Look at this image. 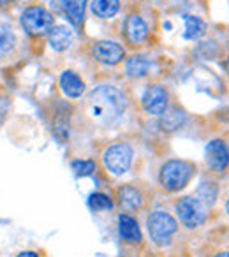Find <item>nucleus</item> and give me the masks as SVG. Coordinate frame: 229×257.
<instances>
[{
	"instance_id": "nucleus-1",
	"label": "nucleus",
	"mask_w": 229,
	"mask_h": 257,
	"mask_svg": "<svg viewBox=\"0 0 229 257\" xmlns=\"http://www.w3.org/2000/svg\"><path fill=\"white\" fill-rule=\"evenodd\" d=\"M126 97L114 86H99L86 100V113L90 120L100 127H113L114 123H119L126 113Z\"/></svg>"
},
{
	"instance_id": "nucleus-2",
	"label": "nucleus",
	"mask_w": 229,
	"mask_h": 257,
	"mask_svg": "<svg viewBox=\"0 0 229 257\" xmlns=\"http://www.w3.org/2000/svg\"><path fill=\"white\" fill-rule=\"evenodd\" d=\"M194 173H196V166L190 164L187 161H168L161 168V185L168 192H178L187 183L192 180Z\"/></svg>"
},
{
	"instance_id": "nucleus-3",
	"label": "nucleus",
	"mask_w": 229,
	"mask_h": 257,
	"mask_svg": "<svg viewBox=\"0 0 229 257\" xmlns=\"http://www.w3.org/2000/svg\"><path fill=\"white\" fill-rule=\"evenodd\" d=\"M148 232L155 245H169L173 234L178 231V222L166 211H154L147 220Z\"/></svg>"
},
{
	"instance_id": "nucleus-4",
	"label": "nucleus",
	"mask_w": 229,
	"mask_h": 257,
	"mask_svg": "<svg viewBox=\"0 0 229 257\" xmlns=\"http://www.w3.org/2000/svg\"><path fill=\"white\" fill-rule=\"evenodd\" d=\"M208 210L203 203L196 199V197H182V199L176 203V213L180 217V222L185 225L187 229H196L206 220Z\"/></svg>"
},
{
	"instance_id": "nucleus-5",
	"label": "nucleus",
	"mask_w": 229,
	"mask_h": 257,
	"mask_svg": "<svg viewBox=\"0 0 229 257\" xmlns=\"http://www.w3.org/2000/svg\"><path fill=\"white\" fill-rule=\"evenodd\" d=\"M22 27L30 36H44L53 29V16L41 6H30L22 15Z\"/></svg>"
},
{
	"instance_id": "nucleus-6",
	"label": "nucleus",
	"mask_w": 229,
	"mask_h": 257,
	"mask_svg": "<svg viewBox=\"0 0 229 257\" xmlns=\"http://www.w3.org/2000/svg\"><path fill=\"white\" fill-rule=\"evenodd\" d=\"M102 161L111 175L120 176L129 171L131 162H133V148L127 143H117L104 152Z\"/></svg>"
},
{
	"instance_id": "nucleus-7",
	"label": "nucleus",
	"mask_w": 229,
	"mask_h": 257,
	"mask_svg": "<svg viewBox=\"0 0 229 257\" xmlns=\"http://www.w3.org/2000/svg\"><path fill=\"white\" fill-rule=\"evenodd\" d=\"M168 99H169L168 92H166L162 86L152 85V86H148V88L145 90L141 102H143V107H145V111H147V113L161 116L162 113H166V107H168Z\"/></svg>"
},
{
	"instance_id": "nucleus-8",
	"label": "nucleus",
	"mask_w": 229,
	"mask_h": 257,
	"mask_svg": "<svg viewBox=\"0 0 229 257\" xmlns=\"http://www.w3.org/2000/svg\"><path fill=\"white\" fill-rule=\"evenodd\" d=\"M93 57L95 60H99L100 64L106 65H114L124 60L126 51L120 44L111 43V41H100V43L93 44Z\"/></svg>"
},
{
	"instance_id": "nucleus-9",
	"label": "nucleus",
	"mask_w": 229,
	"mask_h": 257,
	"mask_svg": "<svg viewBox=\"0 0 229 257\" xmlns=\"http://www.w3.org/2000/svg\"><path fill=\"white\" fill-rule=\"evenodd\" d=\"M206 162L215 173H224L227 169L229 154L222 140H213L206 147Z\"/></svg>"
},
{
	"instance_id": "nucleus-10",
	"label": "nucleus",
	"mask_w": 229,
	"mask_h": 257,
	"mask_svg": "<svg viewBox=\"0 0 229 257\" xmlns=\"http://www.w3.org/2000/svg\"><path fill=\"white\" fill-rule=\"evenodd\" d=\"M124 34H126V39L129 41L133 46L138 44H143L145 39L148 36V27L143 22V18L138 15H131L129 18L124 23Z\"/></svg>"
},
{
	"instance_id": "nucleus-11",
	"label": "nucleus",
	"mask_w": 229,
	"mask_h": 257,
	"mask_svg": "<svg viewBox=\"0 0 229 257\" xmlns=\"http://www.w3.org/2000/svg\"><path fill=\"white\" fill-rule=\"evenodd\" d=\"M119 232H120V238L126 243H129V245H138L143 239L138 220L127 213H122L119 217Z\"/></svg>"
},
{
	"instance_id": "nucleus-12",
	"label": "nucleus",
	"mask_w": 229,
	"mask_h": 257,
	"mask_svg": "<svg viewBox=\"0 0 229 257\" xmlns=\"http://www.w3.org/2000/svg\"><path fill=\"white\" fill-rule=\"evenodd\" d=\"M119 199H120V204H122L126 210H131V211H136V210H141L145 204V197L141 194V190L134 185H122L119 189Z\"/></svg>"
},
{
	"instance_id": "nucleus-13",
	"label": "nucleus",
	"mask_w": 229,
	"mask_h": 257,
	"mask_svg": "<svg viewBox=\"0 0 229 257\" xmlns=\"http://www.w3.org/2000/svg\"><path fill=\"white\" fill-rule=\"evenodd\" d=\"M60 88L67 97L78 99V97H81V93L85 92V83H83V79L79 78L76 72L65 71L64 74L60 76Z\"/></svg>"
},
{
	"instance_id": "nucleus-14",
	"label": "nucleus",
	"mask_w": 229,
	"mask_h": 257,
	"mask_svg": "<svg viewBox=\"0 0 229 257\" xmlns=\"http://www.w3.org/2000/svg\"><path fill=\"white\" fill-rule=\"evenodd\" d=\"M152 60L145 55H134L127 60L126 64V72L131 76V78H143L150 72L152 69Z\"/></svg>"
},
{
	"instance_id": "nucleus-15",
	"label": "nucleus",
	"mask_w": 229,
	"mask_h": 257,
	"mask_svg": "<svg viewBox=\"0 0 229 257\" xmlns=\"http://www.w3.org/2000/svg\"><path fill=\"white\" fill-rule=\"evenodd\" d=\"M60 6L72 25L76 27L81 25L83 16H85L86 0H60Z\"/></svg>"
},
{
	"instance_id": "nucleus-16",
	"label": "nucleus",
	"mask_w": 229,
	"mask_h": 257,
	"mask_svg": "<svg viewBox=\"0 0 229 257\" xmlns=\"http://www.w3.org/2000/svg\"><path fill=\"white\" fill-rule=\"evenodd\" d=\"M71 30L65 29V27H53L50 30V44L55 51H64L71 46Z\"/></svg>"
},
{
	"instance_id": "nucleus-17",
	"label": "nucleus",
	"mask_w": 229,
	"mask_h": 257,
	"mask_svg": "<svg viewBox=\"0 0 229 257\" xmlns=\"http://www.w3.org/2000/svg\"><path fill=\"white\" fill-rule=\"evenodd\" d=\"M183 22H185V34H183L185 39H199L206 32V23L197 18V16L185 15L183 16Z\"/></svg>"
},
{
	"instance_id": "nucleus-18",
	"label": "nucleus",
	"mask_w": 229,
	"mask_h": 257,
	"mask_svg": "<svg viewBox=\"0 0 229 257\" xmlns=\"http://www.w3.org/2000/svg\"><path fill=\"white\" fill-rule=\"evenodd\" d=\"M161 116H162L161 127L166 133H175V131H178L185 123V113L180 109H171L168 113H162Z\"/></svg>"
},
{
	"instance_id": "nucleus-19",
	"label": "nucleus",
	"mask_w": 229,
	"mask_h": 257,
	"mask_svg": "<svg viewBox=\"0 0 229 257\" xmlns=\"http://www.w3.org/2000/svg\"><path fill=\"white\" fill-rule=\"evenodd\" d=\"M218 196V185L215 182H203L199 185V189H197L196 192V199L199 201V203H203L206 208L213 206L215 199H217Z\"/></svg>"
},
{
	"instance_id": "nucleus-20",
	"label": "nucleus",
	"mask_w": 229,
	"mask_h": 257,
	"mask_svg": "<svg viewBox=\"0 0 229 257\" xmlns=\"http://www.w3.org/2000/svg\"><path fill=\"white\" fill-rule=\"evenodd\" d=\"M120 9L119 0H92V13L100 18H113Z\"/></svg>"
},
{
	"instance_id": "nucleus-21",
	"label": "nucleus",
	"mask_w": 229,
	"mask_h": 257,
	"mask_svg": "<svg viewBox=\"0 0 229 257\" xmlns=\"http://www.w3.org/2000/svg\"><path fill=\"white\" fill-rule=\"evenodd\" d=\"M88 206L93 211H109L113 208V201L109 199V196L102 192H93L88 197Z\"/></svg>"
},
{
	"instance_id": "nucleus-22",
	"label": "nucleus",
	"mask_w": 229,
	"mask_h": 257,
	"mask_svg": "<svg viewBox=\"0 0 229 257\" xmlns=\"http://www.w3.org/2000/svg\"><path fill=\"white\" fill-rule=\"evenodd\" d=\"M13 44H15V36H13L11 29L8 25L0 23V55L9 53Z\"/></svg>"
},
{
	"instance_id": "nucleus-23",
	"label": "nucleus",
	"mask_w": 229,
	"mask_h": 257,
	"mask_svg": "<svg viewBox=\"0 0 229 257\" xmlns=\"http://www.w3.org/2000/svg\"><path fill=\"white\" fill-rule=\"evenodd\" d=\"M72 171L78 176H92L95 173V162L93 161H74L71 164Z\"/></svg>"
},
{
	"instance_id": "nucleus-24",
	"label": "nucleus",
	"mask_w": 229,
	"mask_h": 257,
	"mask_svg": "<svg viewBox=\"0 0 229 257\" xmlns=\"http://www.w3.org/2000/svg\"><path fill=\"white\" fill-rule=\"evenodd\" d=\"M6 111H8V102L6 99H0V118H4Z\"/></svg>"
},
{
	"instance_id": "nucleus-25",
	"label": "nucleus",
	"mask_w": 229,
	"mask_h": 257,
	"mask_svg": "<svg viewBox=\"0 0 229 257\" xmlns=\"http://www.w3.org/2000/svg\"><path fill=\"white\" fill-rule=\"evenodd\" d=\"M16 257H39V253H37V252H22V253H18Z\"/></svg>"
},
{
	"instance_id": "nucleus-26",
	"label": "nucleus",
	"mask_w": 229,
	"mask_h": 257,
	"mask_svg": "<svg viewBox=\"0 0 229 257\" xmlns=\"http://www.w3.org/2000/svg\"><path fill=\"white\" fill-rule=\"evenodd\" d=\"M8 2H11V0H0V6H4V4H8Z\"/></svg>"
},
{
	"instance_id": "nucleus-27",
	"label": "nucleus",
	"mask_w": 229,
	"mask_h": 257,
	"mask_svg": "<svg viewBox=\"0 0 229 257\" xmlns=\"http://www.w3.org/2000/svg\"><path fill=\"white\" fill-rule=\"evenodd\" d=\"M217 257H227V253H225V252H224V253H218Z\"/></svg>"
}]
</instances>
